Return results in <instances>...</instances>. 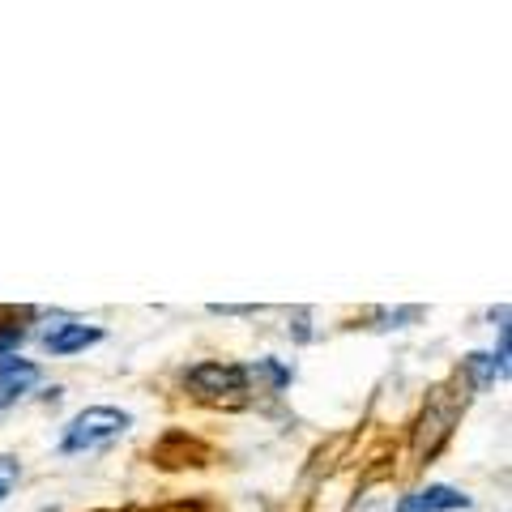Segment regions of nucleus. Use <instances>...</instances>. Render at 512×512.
Wrapping results in <instances>:
<instances>
[{"mask_svg": "<svg viewBox=\"0 0 512 512\" xmlns=\"http://www.w3.org/2000/svg\"><path fill=\"white\" fill-rule=\"evenodd\" d=\"M210 312L214 316H252L256 308L252 303H210Z\"/></svg>", "mask_w": 512, "mask_h": 512, "instance_id": "obj_11", "label": "nucleus"}, {"mask_svg": "<svg viewBox=\"0 0 512 512\" xmlns=\"http://www.w3.org/2000/svg\"><path fill=\"white\" fill-rule=\"evenodd\" d=\"M133 427V414L120 410V406H86L77 410L69 423L60 431V453L64 457H86V453H99V448L116 444L124 431Z\"/></svg>", "mask_w": 512, "mask_h": 512, "instance_id": "obj_1", "label": "nucleus"}, {"mask_svg": "<svg viewBox=\"0 0 512 512\" xmlns=\"http://www.w3.org/2000/svg\"><path fill=\"white\" fill-rule=\"evenodd\" d=\"M466 376L474 389H491V384L508 380V320L500 325V350H474V355H466Z\"/></svg>", "mask_w": 512, "mask_h": 512, "instance_id": "obj_6", "label": "nucleus"}, {"mask_svg": "<svg viewBox=\"0 0 512 512\" xmlns=\"http://www.w3.org/2000/svg\"><path fill=\"white\" fill-rule=\"evenodd\" d=\"M107 338L103 325H86V320H73V316H52L47 325L39 329V342L47 355L56 359H69V355H82V350L99 346Z\"/></svg>", "mask_w": 512, "mask_h": 512, "instance_id": "obj_2", "label": "nucleus"}, {"mask_svg": "<svg viewBox=\"0 0 512 512\" xmlns=\"http://www.w3.org/2000/svg\"><path fill=\"white\" fill-rule=\"evenodd\" d=\"M466 508H474V495H466L461 487H448V483L414 487L410 495L397 500V512H466Z\"/></svg>", "mask_w": 512, "mask_h": 512, "instance_id": "obj_4", "label": "nucleus"}, {"mask_svg": "<svg viewBox=\"0 0 512 512\" xmlns=\"http://www.w3.org/2000/svg\"><path fill=\"white\" fill-rule=\"evenodd\" d=\"M248 380H252V389H256V393H282L286 384L295 380V367H286L282 359L265 355V359L248 363Z\"/></svg>", "mask_w": 512, "mask_h": 512, "instance_id": "obj_7", "label": "nucleus"}, {"mask_svg": "<svg viewBox=\"0 0 512 512\" xmlns=\"http://www.w3.org/2000/svg\"><path fill=\"white\" fill-rule=\"evenodd\" d=\"M26 338H30V325H9V320H0V359L18 355Z\"/></svg>", "mask_w": 512, "mask_h": 512, "instance_id": "obj_9", "label": "nucleus"}, {"mask_svg": "<svg viewBox=\"0 0 512 512\" xmlns=\"http://www.w3.org/2000/svg\"><path fill=\"white\" fill-rule=\"evenodd\" d=\"M39 380H43V367L35 359H22V355L0 359V410L18 406Z\"/></svg>", "mask_w": 512, "mask_h": 512, "instance_id": "obj_5", "label": "nucleus"}, {"mask_svg": "<svg viewBox=\"0 0 512 512\" xmlns=\"http://www.w3.org/2000/svg\"><path fill=\"white\" fill-rule=\"evenodd\" d=\"M414 320H423V308H419V303H414V308H393V312H380L372 329H380V333H384V329H410Z\"/></svg>", "mask_w": 512, "mask_h": 512, "instance_id": "obj_8", "label": "nucleus"}, {"mask_svg": "<svg viewBox=\"0 0 512 512\" xmlns=\"http://www.w3.org/2000/svg\"><path fill=\"white\" fill-rule=\"evenodd\" d=\"M184 380L197 389L201 397H239V393H252V380H248V363H222V359H205L197 367H188Z\"/></svg>", "mask_w": 512, "mask_h": 512, "instance_id": "obj_3", "label": "nucleus"}, {"mask_svg": "<svg viewBox=\"0 0 512 512\" xmlns=\"http://www.w3.org/2000/svg\"><path fill=\"white\" fill-rule=\"evenodd\" d=\"M18 478H22V461H18V457H0V504H5L9 495H13Z\"/></svg>", "mask_w": 512, "mask_h": 512, "instance_id": "obj_10", "label": "nucleus"}]
</instances>
